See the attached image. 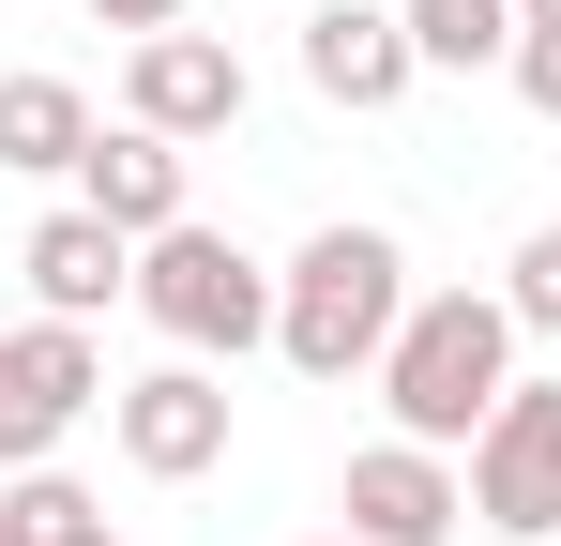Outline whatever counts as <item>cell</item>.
I'll return each mask as SVG.
<instances>
[{
    "instance_id": "7",
    "label": "cell",
    "mask_w": 561,
    "mask_h": 546,
    "mask_svg": "<svg viewBox=\"0 0 561 546\" xmlns=\"http://www.w3.org/2000/svg\"><path fill=\"white\" fill-rule=\"evenodd\" d=\"M106 425H122V455H137L152 486H197V470L228 455V379H213V364H152V379L106 395Z\"/></svg>"
},
{
    "instance_id": "20",
    "label": "cell",
    "mask_w": 561,
    "mask_h": 546,
    "mask_svg": "<svg viewBox=\"0 0 561 546\" xmlns=\"http://www.w3.org/2000/svg\"><path fill=\"white\" fill-rule=\"evenodd\" d=\"M106 546H122V532H106Z\"/></svg>"
},
{
    "instance_id": "2",
    "label": "cell",
    "mask_w": 561,
    "mask_h": 546,
    "mask_svg": "<svg viewBox=\"0 0 561 546\" xmlns=\"http://www.w3.org/2000/svg\"><path fill=\"white\" fill-rule=\"evenodd\" d=\"M394 319H410V243L394 228H304V259L274 273V350L304 364V379H379V350H394Z\"/></svg>"
},
{
    "instance_id": "8",
    "label": "cell",
    "mask_w": 561,
    "mask_h": 546,
    "mask_svg": "<svg viewBox=\"0 0 561 546\" xmlns=\"http://www.w3.org/2000/svg\"><path fill=\"white\" fill-rule=\"evenodd\" d=\"M122 122H152V137H228L243 122V46H213V31H152L137 61H122Z\"/></svg>"
},
{
    "instance_id": "4",
    "label": "cell",
    "mask_w": 561,
    "mask_h": 546,
    "mask_svg": "<svg viewBox=\"0 0 561 546\" xmlns=\"http://www.w3.org/2000/svg\"><path fill=\"white\" fill-rule=\"evenodd\" d=\"M122 379H106L92 319H31V334H0V470H46L77 410H106Z\"/></svg>"
},
{
    "instance_id": "6",
    "label": "cell",
    "mask_w": 561,
    "mask_h": 546,
    "mask_svg": "<svg viewBox=\"0 0 561 546\" xmlns=\"http://www.w3.org/2000/svg\"><path fill=\"white\" fill-rule=\"evenodd\" d=\"M334 501H350L365 546H456V532H470V470H456L440 441H365Z\"/></svg>"
},
{
    "instance_id": "18",
    "label": "cell",
    "mask_w": 561,
    "mask_h": 546,
    "mask_svg": "<svg viewBox=\"0 0 561 546\" xmlns=\"http://www.w3.org/2000/svg\"><path fill=\"white\" fill-rule=\"evenodd\" d=\"M516 15H531V31H561V0H516Z\"/></svg>"
},
{
    "instance_id": "9",
    "label": "cell",
    "mask_w": 561,
    "mask_h": 546,
    "mask_svg": "<svg viewBox=\"0 0 561 546\" xmlns=\"http://www.w3.org/2000/svg\"><path fill=\"white\" fill-rule=\"evenodd\" d=\"M410 77H425L410 61V15H379V0H319L304 15V91L319 106H394Z\"/></svg>"
},
{
    "instance_id": "1",
    "label": "cell",
    "mask_w": 561,
    "mask_h": 546,
    "mask_svg": "<svg viewBox=\"0 0 561 546\" xmlns=\"http://www.w3.org/2000/svg\"><path fill=\"white\" fill-rule=\"evenodd\" d=\"M501 395H516V304H501V288H410V319H394V350H379L394 441L470 455Z\"/></svg>"
},
{
    "instance_id": "13",
    "label": "cell",
    "mask_w": 561,
    "mask_h": 546,
    "mask_svg": "<svg viewBox=\"0 0 561 546\" xmlns=\"http://www.w3.org/2000/svg\"><path fill=\"white\" fill-rule=\"evenodd\" d=\"M394 15H410V61H425V77H485V61H516V31H531L516 0H394Z\"/></svg>"
},
{
    "instance_id": "16",
    "label": "cell",
    "mask_w": 561,
    "mask_h": 546,
    "mask_svg": "<svg viewBox=\"0 0 561 546\" xmlns=\"http://www.w3.org/2000/svg\"><path fill=\"white\" fill-rule=\"evenodd\" d=\"M501 77H516V91H531V106L561 122V31H516V61H501Z\"/></svg>"
},
{
    "instance_id": "17",
    "label": "cell",
    "mask_w": 561,
    "mask_h": 546,
    "mask_svg": "<svg viewBox=\"0 0 561 546\" xmlns=\"http://www.w3.org/2000/svg\"><path fill=\"white\" fill-rule=\"evenodd\" d=\"M106 31H137V46H152V31H183V0H92Z\"/></svg>"
},
{
    "instance_id": "15",
    "label": "cell",
    "mask_w": 561,
    "mask_h": 546,
    "mask_svg": "<svg viewBox=\"0 0 561 546\" xmlns=\"http://www.w3.org/2000/svg\"><path fill=\"white\" fill-rule=\"evenodd\" d=\"M501 304H516V334H561V228H531L501 259Z\"/></svg>"
},
{
    "instance_id": "12",
    "label": "cell",
    "mask_w": 561,
    "mask_h": 546,
    "mask_svg": "<svg viewBox=\"0 0 561 546\" xmlns=\"http://www.w3.org/2000/svg\"><path fill=\"white\" fill-rule=\"evenodd\" d=\"M92 91L77 77H0V168H31V182H61V168H92Z\"/></svg>"
},
{
    "instance_id": "5",
    "label": "cell",
    "mask_w": 561,
    "mask_h": 546,
    "mask_svg": "<svg viewBox=\"0 0 561 546\" xmlns=\"http://www.w3.org/2000/svg\"><path fill=\"white\" fill-rule=\"evenodd\" d=\"M470 516L516 546H561V379H516L470 441Z\"/></svg>"
},
{
    "instance_id": "10",
    "label": "cell",
    "mask_w": 561,
    "mask_h": 546,
    "mask_svg": "<svg viewBox=\"0 0 561 546\" xmlns=\"http://www.w3.org/2000/svg\"><path fill=\"white\" fill-rule=\"evenodd\" d=\"M77 213H106L122 243L183 228V213H197V197H183V137H152V122H106V137H92V168H77Z\"/></svg>"
},
{
    "instance_id": "14",
    "label": "cell",
    "mask_w": 561,
    "mask_h": 546,
    "mask_svg": "<svg viewBox=\"0 0 561 546\" xmlns=\"http://www.w3.org/2000/svg\"><path fill=\"white\" fill-rule=\"evenodd\" d=\"M0 546H106V501L77 470H0Z\"/></svg>"
},
{
    "instance_id": "11",
    "label": "cell",
    "mask_w": 561,
    "mask_h": 546,
    "mask_svg": "<svg viewBox=\"0 0 561 546\" xmlns=\"http://www.w3.org/2000/svg\"><path fill=\"white\" fill-rule=\"evenodd\" d=\"M15 273H31V304H46V319H106V304L137 288V243H122L106 213H46Z\"/></svg>"
},
{
    "instance_id": "3",
    "label": "cell",
    "mask_w": 561,
    "mask_h": 546,
    "mask_svg": "<svg viewBox=\"0 0 561 546\" xmlns=\"http://www.w3.org/2000/svg\"><path fill=\"white\" fill-rule=\"evenodd\" d=\"M137 319H152V334H168V350L183 364H243L259 350V334H274V273L243 259V243H228V228H152V243H137Z\"/></svg>"
},
{
    "instance_id": "19",
    "label": "cell",
    "mask_w": 561,
    "mask_h": 546,
    "mask_svg": "<svg viewBox=\"0 0 561 546\" xmlns=\"http://www.w3.org/2000/svg\"><path fill=\"white\" fill-rule=\"evenodd\" d=\"M334 546H365V532H334Z\"/></svg>"
}]
</instances>
